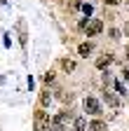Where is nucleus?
Returning <instances> with one entry per match:
<instances>
[{
    "instance_id": "obj_1",
    "label": "nucleus",
    "mask_w": 129,
    "mask_h": 131,
    "mask_svg": "<svg viewBox=\"0 0 129 131\" xmlns=\"http://www.w3.org/2000/svg\"><path fill=\"white\" fill-rule=\"evenodd\" d=\"M33 129L35 131H49V115L42 108L35 110V115H33Z\"/></svg>"
},
{
    "instance_id": "obj_2",
    "label": "nucleus",
    "mask_w": 129,
    "mask_h": 131,
    "mask_svg": "<svg viewBox=\"0 0 129 131\" xmlns=\"http://www.w3.org/2000/svg\"><path fill=\"white\" fill-rule=\"evenodd\" d=\"M85 30H87V38H94V35H99V33L103 30V24L99 19H92V21H87Z\"/></svg>"
},
{
    "instance_id": "obj_3",
    "label": "nucleus",
    "mask_w": 129,
    "mask_h": 131,
    "mask_svg": "<svg viewBox=\"0 0 129 131\" xmlns=\"http://www.w3.org/2000/svg\"><path fill=\"white\" fill-rule=\"evenodd\" d=\"M85 112H89V115H101V103L96 101V98H85Z\"/></svg>"
},
{
    "instance_id": "obj_4",
    "label": "nucleus",
    "mask_w": 129,
    "mask_h": 131,
    "mask_svg": "<svg viewBox=\"0 0 129 131\" xmlns=\"http://www.w3.org/2000/svg\"><path fill=\"white\" fill-rule=\"evenodd\" d=\"M66 119H68V112L56 115V117H54V122H52V129H54V131H63V124H66Z\"/></svg>"
},
{
    "instance_id": "obj_5",
    "label": "nucleus",
    "mask_w": 129,
    "mask_h": 131,
    "mask_svg": "<svg viewBox=\"0 0 129 131\" xmlns=\"http://www.w3.org/2000/svg\"><path fill=\"white\" fill-rule=\"evenodd\" d=\"M110 63H113V56H110V54H103V56H99V59H96V68H99V70H103V68H108Z\"/></svg>"
},
{
    "instance_id": "obj_6",
    "label": "nucleus",
    "mask_w": 129,
    "mask_h": 131,
    "mask_svg": "<svg viewBox=\"0 0 129 131\" xmlns=\"http://www.w3.org/2000/svg\"><path fill=\"white\" fill-rule=\"evenodd\" d=\"M92 49H94L92 42H82V45L77 47V54H80V56H87V54H92Z\"/></svg>"
},
{
    "instance_id": "obj_7",
    "label": "nucleus",
    "mask_w": 129,
    "mask_h": 131,
    "mask_svg": "<svg viewBox=\"0 0 129 131\" xmlns=\"http://www.w3.org/2000/svg\"><path fill=\"white\" fill-rule=\"evenodd\" d=\"M89 131H106V122H101V119L89 122Z\"/></svg>"
},
{
    "instance_id": "obj_8",
    "label": "nucleus",
    "mask_w": 129,
    "mask_h": 131,
    "mask_svg": "<svg viewBox=\"0 0 129 131\" xmlns=\"http://www.w3.org/2000/svg\"><path fill=\"white\" fill-rule=\"evenodd\" d=\"M106 103H108V105H113V108H117V105H120V98H117V96H113V94H108V91H106Z\"/></svg>"
},
{
    "instance_id": "obj_9",
    "label": "nucleus",
    "mask_w": 129,
    "mask_h": 131,
    "mask_svg": "<svg viewBox=\"0 0 129 131\" xmlns=\"http://www.w3.org/2000/svg\"><path fill=\"white\" fill-rule=\"evenodd\" d=\"M49 101H52L49 91H42V94H40V105H42V108H47V105H49Z\"/></svg>"
},
{
    "instance_id": "obj_10",
    "label": "nucleus",
    "mask_w": 129,
    "mask_h": 131,
    "mask_svg": "<svg viewBox=\"0 0 129 131\" xmlns=\"http://www.w3.org/2000/svg\"><path fill=\"white\" fill-rule=\"evenodd\" d=\"M87 129V119L85 117H77L75 119V131H85Z\"/></svg>"
},
{
    "instance_id": "obj_11",
    "label": "nucleus",
    "mask_w": 129,
    "mask_h": 131,
    "mask_svg": "<svg viewBox=\"0 0 129 131\" xmlns=\"http://www.w3.org/2000/svg\"><path fill=\"white\" fill-rule=\"evenodd\" d=\"M61 68H63V70H73V68H75V63L68 61V59H63V61H61Z\"/></svg>"
},
{
    "instance_id": "obj_12",
    "label": "nucleus",
    "mask_w": 129,
    "mask_h": 131,
    "mask_svg": "<svg viewBox=\"0 0 129 131\" xmlns=\"http://www.w3.org/2000/svg\"><path fill=\"white\" fill-rule=\"evenodd\" d=\"M42 80H45V84H52V82H54V73H47Z\"/></svg>"
},
{
    "instance_id": "obj_13",
    "label": "nucleus",
    "mask_w": 129,
    "mask_h": 131,
    "mask_svg": "<svg viewBox=\"0 0 129 131\" xmlns=\"http://www.w3.org/2000/svg\"><path fill=\"white\" fill-rule=\"evenodd\" d=\"M80 9H82V12H85V14H87V16H89V14H92V5H85V3H82V5H80Z\"/></svg>"
},
{
    "instance_id": "obj_14",
    "label": "nucleus",
    "mask_w": 129,
    "mask_h": 131,
    "mask_svg": "<svg viewBox=\"0 0 129 131\" xmlns=\"http://www.w3.org/2000/svg\"><path fill=\"white\" fill-rule=\"evenodd\" d=\"M115 89H117V91H120V94H124V84H122V82H120V80H117V82H115Z\"/></svg>"
},
{
    "instance_id": "obj_15",
    "label": "nucleus",
    "mask_w": 129,
    "mask_h": 131,
    "mask_svg": "<svg viewBox=\"0 0 129 131\" xmlns=\"http://www.w3.org/2000/svg\"><path fill=\"white\" fill-rule=\"evenodd\" d=\"M103 3H106V5H117L120 0H103Z\"/></svg>"
},
{
    "instance_id": "obj_16",
    "label": "nucleus",
    "mask_w": 129,
    "mask_h": 131,
    "mask_svg": "<svg viewBox=\"0 0 129 131\" xmlns=\"http://www.w3.org/2000/svg\"><path fill=\"white\" fill-rule=\"evenodd\" d=\"M127 59H129V47H127Z\"/></svg>"
}]
</instances>
